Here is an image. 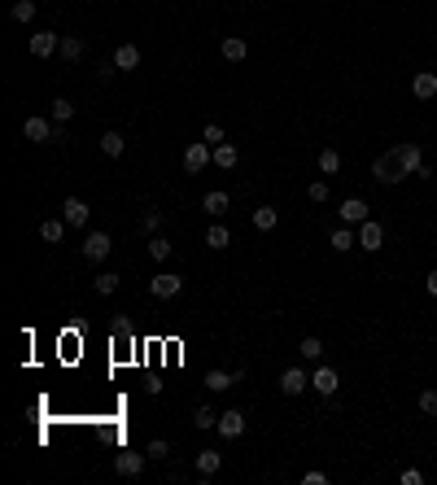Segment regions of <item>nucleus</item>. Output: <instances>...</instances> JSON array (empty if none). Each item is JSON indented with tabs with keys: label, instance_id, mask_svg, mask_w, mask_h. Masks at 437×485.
<instances>
[{
	"label": "nucleus",
	"instance_id": "nucleus-1",
	"mask_svg": "<svg viewBox=\"0 0 437 485\" xmlns=\"http://www.w3.org/2000/svg\"><path fill=\"white\" fill-rule=\"evenodd\" d=\"M210 162H215V145H206V140H193V145L184 149V171L188 175H202Z\"/></svg>",
	"mask_w": 437,
	"mask_h": 485
},
{
	"label": "nucleus",
	"instance_id": "nucleus-22",
	"mask_svg": "<svg viewBox=\"0 0 437 485\" xmlns=\"http://www.w3.org/2000/svg\"><path fill=\"white\" fill-rule=\"evenodd\" d=\"M66 228H70L66 219H44V223H40V236H44V241H49V245H57V241H62V236H66Z\"/></svg>",
	"mask_w": 437,
	"mask_h": 485
},
{
	"label": "nucleus",
	"instance_id": "nucleus-32",
	"mask_svg": "<svg viewBox=\"0 0 437 485\" xmlns=\"http://www.w3.org/2000/svg\"><path fill=\"white\" fill-rule=\"evenodd\" d=\"M158 228H162V210H153V206H149L145 215H140V232H149V236H153Z\"/></svg>",
	"mask_w": 437,
	"mask_h": 485
},
{
	"label": "nucleus",
	"instance_id": "nucleus-15",
	"mask_svg": "<svg viewBox=\"0 0 437 485\" xmlns=\"http://www.w3.org/2000/svg\"><path fill=\"white\" fill-rule=\"evenodd\" d=\"M411 92H416L420 101H433L437 97V75H433V70H420V75L411 79Z\"/></svg>",
	"mask_w": 437,
	"mask_h": 485
},
{
	"label": "nucleus",
	"instance_id": "nucleus-35",
	"mask_svg": "<svg viewBox=\"0 0 437 485\" xmlns=\"http://www.w3.org/2000/svg\"><path fill=\"white\" fill-rule=\"evenodd\" d=\"M193 424H197V429H215V424H219V416H215V407H197V416H193Z\"/></svg>",
	"mask_w": 437,
	"mask_h": 485
},
{
	"label": "nucleus",
	"instance_id": "nucleus-43",
	"mask_svg": "<svg viewBox=\"0 0 437 485\" xmlns=\"http://www.w3.org/2000/svg\"><path fill=\"white\" fill-rule=\"evenodd\" d=\"M424 289H429L433 298H437V271H429V276H424Z\"/></svg>",
	"mask_w": 437,
	"mask_h": 485
},
{
	"label": "nucleus",
	"instance_id": "nucleus-27",
	"mask_svg": "<svg viewBox=\"0 0 437 485\" xmlns=\"http://www.w3.org/2000/svg\"><path fill=\"white\" fill-rule=\"evenodd\" d=\"M206 245H210V250H228V245H232V232L223 228V223H215V228L206 232Z\"/></svg>",
	"mask_w": 437,
	"mask_h": 485
},
{
	"label": "nucleus",
	"instance_id": "nucleus-9",
	"mask_svg": "<svg viewBox=\"0 0 437 485\" xmlns=\"http://www.w3.org/2000/svg\"><path fill=\"white\" fill-rule=\"evenodd\" d=\"M145 464H149V455H136V451H118L114 455V472H118V477H140Z\"/></svg>",
	"mask_w": 437,
	"mask_h": 485
},
{
	"label": "nucleus",
	"instance_id": "nucleus-20",
	"mask_svg": "<svg viewBox=\"0 0 437 485\" xmlns=\"http://www.w3.org/2000/svg\"><path fill=\"white\" fill-rule=\"evenodd\" d=\"M223 57H228V62H245V57H250V44H245L241 35H228V40H223Z\"/></svg>",
	"mask_w": 437,
	"mask_h": 485
},
{
	"label": "nucleus",
	"instance_id": "nucleus-37",
	"mask_svg": "<svg viewBox=\"0 0 437 485\" xmlns=\"http://www.w3.org/2000/svg\"><path fill=\"white\" fill-rule=\"evenodd\" d=\"M420 411L424 416H437V389H424L420 394Z\"/></svg>",
	"mask_w": 437,
	"mask_h": 485
},
{
	"label": "nucleus",
	"instance_id": "nucleus-16",
	"mask_svg": "<svg viewBox=\"0 0 437 485\" xmlns=\"http://www.w3.org/2000/svg\"><path fill=\"white\" fill-rule=\"evenodd\" d=\"M228 206H232V197L223 193V188H215V193H206V201H202V210H206V215H215V219H223V215H228Z\"/></svg>",
	"mask_w": 437,
	"mask_h": 485
},
{
	"label": "nucleus",
	"instance_id": "nucleus-11",
	"mask_svg": "<svg viewBox=\"0 0 437 485\" xmlns=\"http://www.w3.org/2000/svg\"><path fill=\"white\" fill-rule=\"evenodd\" d=\"M88 215H92V210H88V201H79V197H66V201H62V219L70 223V228H84Z\"/></svg>",
	"mask_w": 437,
	"mask_h": 485
},
{
	"label": "nucleus",
	"instance_id": "nucleus-33",
	"mask_svg": "<svg viewBox=\"0 0 437 485\" xmlns=\"http://www.w3.org/2000/svg\"><path fill=\"white\" fill-rule=\"evenodd\" d=\"M9 14H14V22H31V18H35V0H14V9H9Z\"/></svg>",
	"mask_w": 437,
	"mask_h": 485
},
{
	"label": "nucleus",
	"instance_id": "nucleus-10",
	"mask_svg": "<svg viewBox=\"0 0 437 485\" xmlns=\"http://www.w3.org/2000/svg\"><path fill=\"white\" fill-rule=\"evenodd\" d=\"M311 389L320 398H333L337 389H341V376H337V368H315V376H311Z\"/></svg>",
	"mask_w": 437,
	"mask_h": 485
},
{
	"label": "nucleus",
	"instance_id": "nucleus-25",
	"mask_svg": "<svg viewBox=\"0 0 437 485\" xmlns=\"http://www.w3.org/2000/svg\"><path fill=\"white\" fill-rule=\"evenodd\" d=\"M123 149H127L123 132H105V136H101V153H105V158H118V153H123Z\"/></svg>",
	"mask_w": 437,
	"mask_h": 485
},
{
	"label": "nucleus",
	"instance_id": "nucleus-19",
	"mask_svg": "<svg viewBox=\"0 0 437 485\" xmlns=\"http://www.w3.org/2000/svg\"><path fill=\"white\" fill-rule=\"evenodd\" d=\"M236 381H241V372H223V368H215V372H206V389H215V394H223V389H232Z\"/></svg>",
	"mask_w": 437,
	"mask_h": 485
},
{
	"label": "nucleus",
	"instance_id": "nucleus-41",
	"mask_svg": "<svg viewBox=\"0 0 437 485\" xmlns=\"http://www.w3.org/2000/svg\"><path fill=\"white\" fill-rule=\"evenodd\" d=\"M114 337H132V319L118 315V319H114Z\"/></svg>",
	"mask_w": 437,
	"mask_h": 485
},
{
	"label": "nucleus",
	"instance_id": "nucleus-23",
	"mask_svg": "<svg viewBox=\"0 0 437 485\" xmlns=\"http://www.w3.org/2000/svg\"><path fill=\"white\" fill-rule=\"evenodd\" d=\"M171 254H175V245L167 241V236H149V258L153 263H167Z\"/></svg>",
	"mask_w": 437,
	"mask_h": 485
},
{
	"label": "nucleus",
	"instance_id": "nucleus-39",
	"mask_svg": "<svg viewBox=\"0 0 437 485\" xmlns=\"http://www.w3.org/2000/svg\"><path fill=\"white\" fill-rule=\"evenodd\" d=\"M145 455H149V459H167V455H171V446L158 437V442H149V451H145Z\"/></svg>",
	"mask_w": 437,
	"mask_h": 485
},
{
	"label": "nucleus",
	"instance_id": "nucleus-21",
	"mask_svg": "<svg viewBox=\"0 0 437 485\" xmlns=\"http://www.w3.org/2000/svg\"><path fill=\"white\" fill-rule=\"evenodd\" d=\"M219 468H223V455H219V451H202V455H197V472H202V481L215 477Z\"/></svg>",
	"mask_w": 437,
	"mask_h": 485
},
{
	"label": "nucleus",
	"instance_id": "nucleus-28",
	"mask_svg": "<svg viewBox=\"0 0 437 485\" xmlns=\"http://www.w3.org/2000/svg\"><path fill=\"white\" fill-rule=\"evenodd\" d=\"M62 57L66 62H79V57H84V40H79V35H62Z\"/></svg>",
	"mask_w": 437,
	"mask_h": 485
},
{
	"label": "nucleus",
	"instance_id": "nucleus-36",
	"mask_svg": "<svg viewBox=\"0 0 437 485\" xmlns=\"http://www.w3.org/2000/svg\"><path fill=\"white\" fill-rule=\"evenodd\" d=\"M306 197H311L315 206H320V201H328V184H324V180H311V184H306Z\"/></svg>",
	"mask_w": 437,
	"mask_h": 485
},
{
	"label": "nucleus",
	"instance_id": "nucleus-42",
	"mask_svg": "<svg viewBox=\"0 0 437 485\" xmlns=\"http://www.w3.org/2000/svg\"><path fill=\"white\" fill-rule=\"evenodd\" d=\"M302 481H306V485H328V477H324V472H306Z\"/></svg>",
	"mask_w": 437,
	"mask_h": 485
},
{
	"label": "nucleus",
	"instance_id": "nucleus-6",
	"mask_svg": "<svg viewBox=\"0 0 437 485\" xmlns=\"http://www.w3.org/2000/svg\"><path fill=\"white\" fill-rule=\"evenodd\" d=\"M22 136H27L31 145H49V140H57V136H53V118H40V114H31L27 123H22Z\"/></svg>",
	"mask_w": 437,
	"mask_h": 485
},
{
	"label": "nucleus",
	"instance_id": "nucleus-14",
	"mask_svg": "<svg viewBox=\"0 0 437 485\" xmlns=\"http://www.w3.org/2000/svg\"><path fill=\"white\" fill-rule=\"evenodd\" d=\"M363 219H372L363 197H346V201H341V223H363Z\"/></svg>",
	"mask_w": 437,
	"mask_h": 485
},
{
	"label": "nucleus",
	"instance_id": "nucleus-30",
	"mask_svg": "<svg viewBox=\"0 0 437 485\" xmlns=\"http://www.w3.org/2000/svg\"><path fill=\"white\" fill-rule=\"evenodd\" d=\"M49 118H53V123H70V118H75V105H70L66 97H57V101H53V114H49Z\"/></svg>",
	"mask_w": 437,
	"mask_h": 485
},
{
	"label": "nucleus",
	"instance_id": "nucleus-31",
	"mask_svg": "<svg viewBox=\"0 0 437 485\" xmlns=\"http://www.w3.org/2000/svg\"><path fill=\"white\" fill-rule=\"evenodd\" d=\"M320 171H324V175H337V171H341V153H337V149H324V153H320Z\"/></svg>",
	"mask_w": 437,
	"mask_h": 485
},
{
	"label": "nucleus",
	"instance_id": "nucleus-29",
	"mask_svg": "<svg viewBox=\"0 0 437 485\" xmlns=\"http://www.w3.org/2000/svg\"><path fill=\"white\" fill-rule=\"evenodd\" d=\"M118 280H123L118 271H101V276H97V293H101V298H110V293H118Z\"/></svg>",
	"mask_w": 437,
	"mask_h": 485
},
{
	"label": "nucleus",
	"instance_id": "nucleus-4",
	"mask_svg": "<svg viewBox=\"0 0 437 485\" xmlns=\"http://www.w3.org/2000/svg\"><path fill=\"white\" fill-rule=\"evenodd\" d=\"M79 250H84V258H88V263H101V258H110L114 241H110V232H88Z\"/></svg>",
	"mask_w": 437,
	"mask_h": 485
},
{
	"label": "nucleus",
	"instance_id": "nucleus-18",
	"mask_svg": "<svg viewBox=\"0 0 437 485\" xmlns=\"http://www.w3.org/2000/svg\"><path fill=\"white\" fill-rule=\"evenodd\" d=\"M114 66L118 70H136L140 66V49H136V44H118V49H114Z\"/></svg>",
	"mask_w": 437,
	"mask_h": 485
},
{
	"label": "nucleus",
	"instance_id": "nucleus-38",
	"mask_svg": "<svg viewBox=\"0 0 437 485\" xmlns=\"http://www.w3.org/2000/svg\"><path fill=\"white\" fill-rule=\"evenodd\" d=\"M202 140H206V145H223V127H219V123H206Z\"/></svg>",
	"mask_w": 437,
	"mask_h": 485
},
{
	"label": "nucleus",
	"instance_id": "nucleus-5",
	"mask_svg": "<svg viewBox=\"0 0 437 485\" xmlns=\"http://www.w3.org/2000/svg\"><path fill=\"white\" fill-rule=\"evenodd\" d=\"M27 49H31V57H35V62H44V57H53L57 49H62V35H57V31H35Z\"/></svg>",
	"mask_w": 437,
	"mask_h": 485
},
{
	"label": "nucleus",
	"instance_id": "nucleus-17",
	"mask_svg": "<svg viewBox=\"0 0 437 485\" xmlns=\"http://www.w3.org/2000/svg\"><path fill=\"white\" fill-rule=\"evenodd\" d=\"M328 245H333L337 254H350L354 245H359V236H354V232L346 228V223H341V228H333V236H328Z\"/></svg>",
	"mask_w": 437,
	"mask_h": 485
},
{
	"label": "nucleus",
	"instance_id": "nucleus-13",
	"mask_svg": "<svg viewBox=\"0 0 437 485\" xmlns=\"http://www.w3.org/2000/svg\"><path fill=\"white\" fill-rule=\"evenodd\" d=\"M215 429H219V437H228V442H236V437L245 433V416H241V411H223Z\"/></svg>",
	"mask_w": 437,
	"mask_h": 485
},
{
	"label": "nucleus",
	"instance_id": "nucleus-8",
	"mask_svg": "<svg viewBox=\"0 0 437 485\" xmlns=\"http://www.w3.org/2000/svg\"><path fill=\"white\" fill-rule=\"evenodd\" d=\"M385 245V228L376 219H363L359 223V250H368V254H376Z\"/></svg>",
	"mask_w": 437,
	"mask_h": 485
},
{
	"label": "nucleus",
	"instance_id": "nucleus-3",
	"mask_svg": "<svg viewBox=\"0 0 437 485\" xmlns=\"http://www.w3.org/2000/svg\"><path fill=\"white\" fill-rule=\"evenodd\" d=\"M394 158L398 167H403V175H416L424 167V149L416 145V140H403V145H394Z\"/></svg>",
	"mask_w": 437,
	"mask_h": 485
},
{
	"label": "nucleus",
	"instance_id": "nucleus-24",
	"mask_svg": "<svg viewBox=\"0 0 437 485\" xmlns=\"http://www.w3.org/2000/svg\"><path fill=\"white\" fill-rule=\"evenodd\" d=\"M276 223H280V210H271V206H258V210H254V228H258V232H271Z\"/></svg>",
	"mask_w": 437,
	"mask_h": 485
},
{
	"label": "nucleus",
	"instance_id": "nucleus-12",
	"mask_svg": "<svg viewBox=\"0 0 437 485\" xmlns=\"http://www.w3.org/2000/svg\"><path fill=\"white\" fill-rule=\"evenodd\" d=\"M306 385H311V376H306L302 368H289L285 376H280V394H289V398H298V394H306Z\"/></svg>",
	"mask_w": 437,
	"mask_h": 485
},
{
	"label": "nucleus",
	"instance_id": "nucleus-7",
	"mask_svg": "<svg viewBox=\"0 0 437 485\" xmlns=\"http://www.w3.org/2000/svg\"><path fill=\"white\" fill-rule=\"evenodd\" d=\"M180 289H184V276H175V271H158V276L149 280V293H153V298H175Z\"/></svg>",
	"mask_w": 437,
	"mask_h": 485
},
{
	"label": "nucleus",
	"instance_id": "nucleus-26",
	"mask_svg": "<svg viewBox=\"0 0 437 485\" xmlns=\"http://www.w3.org/2000/svg\"><path fill=\"white\" fill-rule=\"evenodd\" d=\"M215 167H223V171H232V167H236V145H232V140L215 145Z\"/></svg>",
	"mask_w": 437,
	"mask_h": 485
},
{
	"label": "nucleus",
	"instance_id": "nucleus-2",
	"mask_svg": "<svg viewBox=\"0 0 437 485\" xmlns=\"http://www.w3.org/2000/svg\"><path fill=\"white\" fill-rule=\"evenodd\" d=\"M372 175H376V184H385V188H394L398 180H407V175H403V167H398V158H394V149H389V153H381V158L372 162Z\"/></svg>",
	"mask_w": 437,
	"mask_h": 485
},
{
	"label": "nucleus",
	"instance_id": "nucleus-40",
	"mask_svg": "<svg viewBox=\"0 0 437 485\" xmlns=\"http://www.w3.org/2000/svg\"><path fill=\"white\" fill-rule=\"evenodd\" d=\"M398 481H403V485H424V472H420V468H407Z\"/></svg>",
	"mask_w": 437,
	"mask_h": 485
},
{
	"label": "nucleus",
	"instance_id": "nucleus-34",
	"mask_svg": "<svg viewBox=\"0 0 437 485\" xmlns=\"http://www.w3.org/2000/svg\"><path fill=\"white\" fill-rule=\"evenodd\" d=\"M320 354H324V341H320V337H302V359H311V363H315Z\"/></svg>",
	"mask_w": 437,
	"mask_h": 485
}]
</instances>
